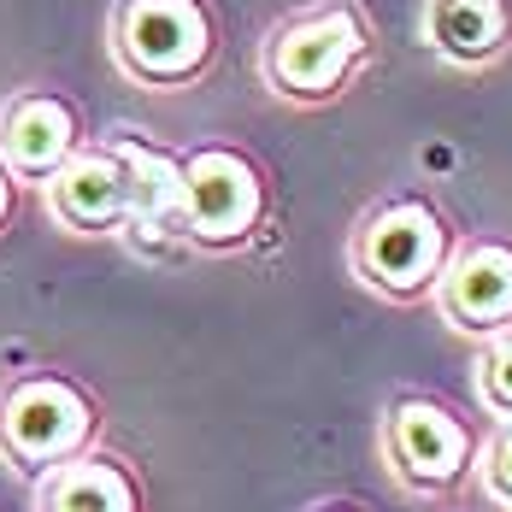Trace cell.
<instances>
[{
    "mask_svg": "<svg viewBox=\"0 0 512 512\" xmlns=\"http://www.w3.org/2000/svg\"><path fill=\"white\" fill-rule=\"evenodd\" d=\"M371 53H377V30L359 0H312L265 30L259 83L283 106H330L354 89Z\"/></svg>",
    "mask_w": 512,
    "mask_h": 512,
    "instance_id": "cell-1",
    "label": "cell"
},
{
    "mask_svg": "<svg viewBox=\"0 0 512 512\" xmlns=\"http://www.w3.org/2000/svg\"><path fill=\"white\" fill-rule=\"evenodd\" d=\"M101 430L106 407L77 371L30 365L0 383V465L24 483L101 448Z\"/></svg>",
    "mask_w": 512,
    "mask_h": 512,
    "instance_id": "cell-2",
    "label": "cell"
},
{
    "mask_svg": "<svg viewBox=\"0 0 512 512\" xmlns=\"http://www.w3.org/2000/svg\"><path fill=\"white\" fill-rule=\"evenodd\" d=\"M224 30L212 0H112L106 59L124 83L148 95H183L218 65Z\"/></svg>",
    "mask_w": 512,
    "mask_h": 512,
    "instance_id": "cell-3",
    "label": "cell"
},
{
    "mask_svg": "<svg viewBox=\"0 0 512 512\" xmlns=\"http://www.w3.org/2000/svg\"><path fill=\"white\" fill-rule=\"evenodd\" d=\"M454 242L460 236H454L448 212L418 189H401V195H383L359 212L354 236H348V271L371 295L412 307V301L436 295Z\"/></svg>",
    "mask_w": 512,
    "mask_h": 512,
    "instance_id": "cell-4",
    "label": "cell"
},
{
    "mask_svg": "<svg viewBox=\"0 0 512 512\" xmlns=\"http://www.w3.org/2000/svg\"><path fill=\"white\" fill-rule=\"evenodd\" d=\"M183 165V248L195 254H242L271 224V177L236 142H195Z\"/></svg>",
    "mask_w": 512,
    "mask_h": 512,
    "instance_id": "cell-5",
    "label": "cell"
},
{
    "mask_svg": "<svg viewBox=\"0 0 512 512\" xmlns=\"http://www.w3.org/2000/svg\"><path fill=\"white\" fill-rule=\"evenodd\" d=\"M383 460L401 489L436 501V495L460 489L465 471L477 465V436L436 395H395L383 412Z\"/></svg>",
    "mask_w": 512,
    "mask_h": 512,
    "instance_id": "cell-6",
    "label": "cell"
},
{
    "mask_svg": "<svg viewBox=\"0 0 512 512\" xmlns=\"http://www.w3.org/2000/svg\"><path fill=\"white\" fill-rule=\"evenodd\" d=\"M36 195L65 236H89V242L124 236V224H130V159L118 148V136H89Z\"/></svg>",
    "mask_w": 512,
    "mask_h": 512,
    "instance_id": "cell-7",
    "label": "cell"
},
{
    "mask_svg": "<svg viewBox=\"0 0 512 512\" xmlns=\"http://www.w3.org/2000/svg\"><path fill=\"white\" fill-rule=\"evenodd\" d=\"M83 142H89L83 106L71 101V95H59V89H48V83L12 89L0 101V165L24 189H42Z\"/></svg>",
    "mask_w": 512,
    "mask_h": 512,
    "instance_id": "cell-8",
    "label": "cell"
},
{
    "mask_svg": "<svg viewBox=\"0 0 512 512\" xmlns=\"http://www.w3.org/2000/svg\"><path fill=\"white\" fill-rule=\"evenodd\" d=\"M436 312L460 336H507L512 330V242L507 236H465L442 265Z\"/></svg>",
    "mask_w": 512,
    "mask_h": 512,
    "instance_id": "cell-9",
    "label": "cell"
},
{
    "mask_svg": "<svg viewBox=\"0 0 512 512\" xmlns=\"http://www.w3.org/2000/svg\"><path fill=\"white\" fill-rule=\"evenodd\" d=\"M118 148L130 159V224L124 242L142 254H171L183 248V165L171 148H154L148 136L118 130Z\"/></svg>",
    "mask_w": 512,
    "mask_h": 512,
    "instance_id": "cell-10",
    "label": "cell"
},
{
    "mask_svg": "<svg viewBox=\"0 0 512 512\" xmlns=\"http://www.w3.org/2000/svg\"><path fill=\"white\" fill-rule=\"evenodd\" d=\"M30 512H148V489L130 454L89 448L30 483Z\"/></svg>",
    "mask_w": 512,
    "mask_h": 512,
    "instance_id": "cell-11",
    "label": "cell"
},
{
    "mask_svg": "<svg viewBox=\"0 0 512 512\" xmlns=\"http://www.w3.org/2000/svg\"><path fill=\"white\" fill-rule=\"evenodd\" d=\"M418 42L454 71H489L512 48V0H424Z\"/></svg>",
    "mask_w": 512,
    "mask_h": 512,
    "instance_id": "cell-12",
    "label": "cell"
},
{
    "mask_svg": "<svg viewBox=\"0 0 512 512\" xmlns=\"http://www.w3.org/2000/svg\"><path fill=\"white\" fill-rule=\"evenodd\" d=\"M477 401L495 412L501 424H512V330L489 336L477 354Z\"/></svg>",
    "mask_w": 512,
    "mask_h": 512,
    "instance_id": "cell-13",
    "label": "cell"
},
{
    "mask_svg": "<svg viewBox=\"0 0 512 512\" xmlns=\"http://www.w3.org/2000/svg\"><path fill=\"white\" fill-rule=\"evenodd\" d=\"M477 477H483L489 501L512 512V424H495V436L483 442V454H477Z\"/></svg>",
    "mask_w": 512,
    "mask_h": 512,
    "instance_id": "cell-14",
    "label": "cell"
},
{
    "mask_svg": "<svg viewBox=\"0 0 512 512\" xmlns=\"http://www.w3.org/2000/svg\"><path fill=\"white\" fill-rule=\"evenodd\" d=\"M24 195H30V189H24V183H18V177L0 165V242H6V230L18 224V212H24Z\"/></svg>",
    "mask_w": 512,
    "mask_h": 512,
    "instance_id": "cell-15",
    "label": "cell"
},
{
    "mask_svg": "<svg viewBox=\"0 0 512 512\" xmlns=\"http://www.w3.org/2000/svg\"><path fill=\"white\" fill-rule=\"evenodd\" d=\"M312 512H359V507H348V501H330V507H312Z\"/></svg>",
    "mask_w": 512,
    "mask_h": 512,
    "instance_id": "cell-16",
    "label": "cell"
}]
</instances>
